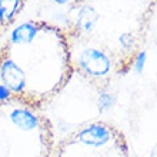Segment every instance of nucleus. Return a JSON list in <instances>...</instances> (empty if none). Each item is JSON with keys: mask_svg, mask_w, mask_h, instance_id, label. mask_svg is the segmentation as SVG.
<instances>
[{"mask_svg": "<svg viewBox=\"0 0 157 157\" xmlns=\"http://www.w3.org/2000/svg\"><path fill=\"white\" fill-rule=\"evenodd\" d=\"M116 96L113 94L112 91L109 90H101L97 96V107L101 113H106V112H110L114 106H116Z\"/></svg>", "mask_w": 157, "mask_h": 157, "instance_id": "nucleus-7", "label": "nucleus"}, {"mask_svg": "<svg viewBox=\"0 0 157 157\" xmlns=\"http://www.w3.org/2000/svg\"><path fill=\"white\" fill-rule=\"evenodd\" d=\"M0 80L12 93H23L27 86L26 71L12 59H4L0 63Z\"/></svg>", "mask_w": 157, "mask_h": 157, "instance_id": "nucleus-2", "label": "nucleus"}, {"mask_svg": "<svg viewBox=\"0 0 157 157\" xmlns=\"http://www.w3.org/2000/svg\"><path fill=\"white\" fill-rule=\"evenodd\" d=\"M20 7H21V3H20V2L12 3V6H10V7H9L6 3L0 2V21H3V23H7V21H10L13 17H14L16 12Z\"/></svg>", "mask_w": 157, "mask_h": 157, "instance_id": "nucleus-8", "label": "nucleus"}, {"mask_svg": "<svg viewBox=\"0 0 157 157\" xmlns=\"http://www.w3.org/2000/svg\"><path fill=\"white\" fill-rule=\"evenodd\" d=\"M119 44L126 52H132L136 47V37H134V34L130 33V32L121 33L119 36Z\"/></svg>", "mask_w": 157, "mask_h": 157, "instance_id": "nucleus-9", "label": "nucleus"}, {"mask_svg": "<svg viewBox=\"0 0 157 157\" xmlns=\"http://www.w3.org/2000/svg\"><path fill=\"white\" fill-rule=\"evenodd\" d=\"M39 34V27L32 21H23L10 32V41L13 44H30Z\"/></svg>", "mask_w": 157, "mask_h": 157, "instance_id": "nucleus-5", "label": "nucleus"}, {"mask_svg": "<svg viewBox=\"0 0 157 157\" xmlns=\"http://www.w3.org/2000/svg\"><path fill=\"white\" fill-rule=\"evenodd\" d=\"M146 62H147V52H146V50H140V52L137 53L134 62H133V69H134V71H136L137 75H141V73H143Z\"/></svg>", "mask_w": 157, "mask_h": 157, "instance_id": "nucleus-10", "label": "nucleus"}, {"mask_svg": "<svg viewBox=\"0 0 157 157\" xmlns=\"http://www.w3.org/2000/svg\"><path fill=\"white\" fill-rule=\"evenodd\" d=\"M10 96H12V91L0 83V101H6V100H9L10 99Z\"/></svg>", "mask_w": 157, "mask_h": 157, "instance_id": "nucleus-11", "label": "nucleus"}, {"mask_svg": "<svg viewBox=\"0 0 157 157\" xmlns=\"http://www.w3.org/2000/svg\"><path fill=\"white\" fill-rule=\"evenodd\" d=\"M99 12L93 6L83 4L78 9L77 17H76V27L83 33H90L94 29L96 23L99 21Z\"/></svg>", "mask_w": 157, "mask_h": 157, "instance_id": "nucleus-6", "label": "nucleus"}, {"mask_svg": "<svg viewBox=\"0 0 157 157\" xmlns=\"http://www.w3.org/2000/svg\"><path fill=\"white\" fill-rule=\"evenodd\" d=\"M77 64L84 75L94 78L109 76L112 71V59L106 52L97 47H87L78 54Z\"/></svg>", "mask_w": 157, "mask_h": 157, "instance_id": "nucleus-1", "label": "nucleus"}, {"mask_svg": "<svg viewBox=\"0 0 157 157\" xmlns=\"http://www.w3.org/2000/svg\"><path fill=\"white\" fill-rule=\"evenodd\" d=\"M78 143L89 147H103L112 140V130L103 123H91L78 130L76 136Z\"/></svg>", "mask_w": 157, "mask_h": 157, "instance_id": "nucleus-3", "label": "nucleus"}, {"mask_svg": "<svg viewBox=\"0 0 157 157\" xmlns=\"http://www.w3.org/2000/svg\"><path fill=\"white\" fill-rule=\"evenodd\" d=\"M9 119L17 128L23 132H30L40 126V119L37 114H34L29 109H13L9 114Z\"/></svg>", "mask_w": 157, "mask_h": 157, "instance_id": "nucleus-4", "label": "nucleus"}]
</instances>
